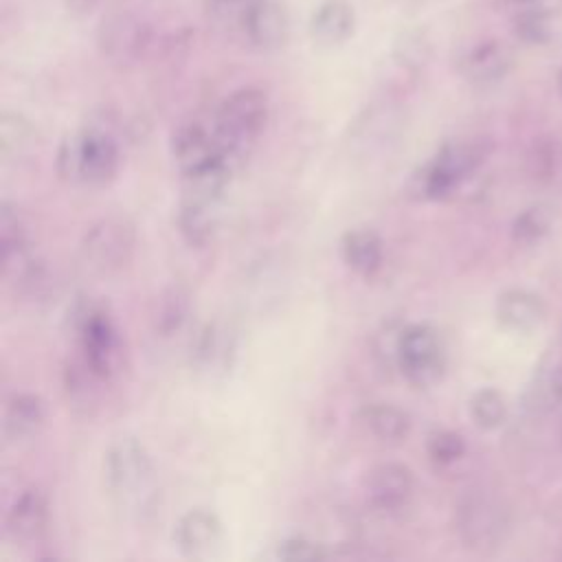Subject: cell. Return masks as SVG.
<instances>
[{
    "instance_id": "6da1fadb",
    "label": "cell",
    "mask_w": 562,
    "mask_h": 562,
    "mask_svg": "<svg viewBox=\"0 0 562 562\" xmlns=\"http://www.w3.org/2000/svg\"><path fill=\"white\" fill-rule=\"evenodd\" d=\"M268 97L259 88H239L231 92L215 112L213 130L217 149L233 165H239L241 158L250 151L257 136L263 132L268 121Z\"/></svg>"
},
{
    "instance_id": "7a4b0ae2",
    "label": "cell",
    "mask_w": 562,
    "mask_h": 562,
    "mask_svg": "<svg viewBox=\"0 0 562 562\" xmlns=\"http://www.w3.org/2000/svg\"><path fill=\"white\" fill-rule=\"evenodd\" d=\"M119 169V147L103 127H86L66 136L57 151V173L72 184L103 187Z\"/></svg>"
},
{
    "instance_id": "3957f363",
    "label": "cell",
    "mask_w": 562,
    "mask_h": 562,
    "mask_svg": "<svg viewBox=\"0 0 562 562\" xmlns=\"http://www.w3.org/2000/svg\"><path fill=\"white\" fill-rule=\"evenodd\" d=\"M151 459L134 437L116 439L105 452V479L110 492L123 505H138L151 490Z\"/></svg>"
},
{
    "instance_id": "277c9868",
    "label": "cell",
    "mask_w": 562,
    "mask_h": 562,
    "mask_svg": "<svg viewBox=\"0 0 562 562\" xmlns=\"http://www.w3.org/2000/svg\"><path fill=\"white\" fill-rule=\"evenodd\" d=\"M134 250L136 231L119 215L97 220L81 239V257L99 274H112L125 268L134 257Z\"/></svg>"
},
{
    "instance_id": "5b68a950",
    "label": "cell",
    "mask_w": 562,
    "mask_h": 562,
    "mask_svg": "<svg viewBox=\"0 0 562 562\" xmlns=\"http://www.w3.org/2000/svg\"><path fill=\"white\" fill-rule=\"evenodd\" d=\"M395 356L404 378L413 386H432L443 373V351L439 334L426 323H415L400 331Z\"/></svg>"
},
{
    "instance_id": "8992f818",
    "label": "cell",
    "mask_w": 562,
    "mask_h": 562,
    "mask_svg": "<svg viewBox=\"0 0 562 562\" xmlns=\"http://www.w3.org/2000/svg\"><path fill=\"white\" fill-rule=\"evenodd\" d=\"M151 44L147 22L132 11H110L97 29V46L101 55L116 66H132L140 61Z\"/></svg>"
},
{
    "instance_id": "52a82bcc",
    "label": "cell",
    "mask_w": 562,
    "mask_h": 562,
    "mask_svg": "<svg viewBox=\"0 0 562 562\" xmlns=\"http://www.w3.org/2000/svg\"><path fill=\"white\" fill-rule=\"evenodd\" d=\"M483 156L485 151L476 140L443 145L435 160L426 165L419 176H415V193L422 198H443L481 162Z\"/></svg>"
},
{
    "instance_id": "ba28073f",
    "label": "cell",
    "mask_w": 562,
    "mask_h": 562,
    "mask_svg": "<svg viewBox=\"0 0 562 562\" xmlns=\"http://www.w3.org/2000/svg\"><path fill=\"white\" fill-rule=\"evenodd\" d=\"M457 529L468 547L479 551L494 549L505 538L507 512L496 496L472 492L457 509Z\"/></svg>"
},
{
    "instance_id": "9c48e42d",
    "label": "cell",
    "mask_w": 562,
    "mask_h": 562,
    "mask_svg": "<svg viewBox=\"0 0 562 562\" xmlns=\"http://www.w3.org/2000/svg\"><path fill=\"white\" fill-rule=\"evenodd\" d=\"M83 362L101 378H110L119 364V338L112 318L101 307H88L79 318Z\"/></svg>"
},
{
    "instance_id": "30bf717a",
    "label": "cell",
    "mask_w": 562,
    "mask_h": 562,
    "mask_svg": "<svg viewBox=\"0 0 562 562\" xmlns=\"http://www.w3.org/2000/svg\"><path fill=\"white\" fill-rule=\"evenodd\" d=\"M241 35L259 50H277L290 40V13L279 0H252Z\"/></svg>"
},
{
    "instance_id": "8fae6325",
    "label": "cell",
    "mask_w": 562,
    "mask_h": 562,
    "mask_svg": "<svg viewBox=\"0 0 562 562\" xmlns=\"http://www.w3.org/2000/svg\"><path fill=\"white\" fill-rule=\"evenodd\" d=\"M413 472L402 463H380L367 474L364 481L369 503L384 512L404 507L413 496Z\"/></svg>"
},
{
    "instance_id": "7c38bea8",
    "label": "cell",
    "mask_w": 562,
    "mask_h": 562,
    "mask_svg": "<svg viewBox=\"0 0 562 562\" xmlns=\"http://www.w3.org/2000/svg\"><path fill=\"white\" fill-rule=\"evenodd\" d=\"M514 64L512 48L501 40H483L468 48L459 61V72L476 86L503 79Z\"/></svg>"
},
{
    "instance_id": "4fadbf2b",
    "label": "cell",
    "mask_w": 562,
    "mask_h": 562,
    "mask_svg": "<svg viewBox=\"0 0 562 562\" xmlns=\"http://www.w3.org/2000/svg\"><path fill=\"white\" fill-rule=\"evenodd\" d=\"M310 37L323 48L342 46L356 33V11L347 0H323L310 15Z\"/></svg>"
},
{
    "instance_id": "5bb4252c",
    "label": "cell",
    "mask_w": 562,
    "mask_h": 562,
    "mask_svg": "<svg viewBox=\"0 0 562 562\" xmlns=\"http://www.w3.org/2000/svg\"><path fill=\"white\" fill-rule=\"evenodd\" d=\"M171 149H173V158L182 173L193 171V169L202 167L204 162L213 160L215 156H220L213 125L209 127L200 121L182 123L173 134Z\"/></svg>"
},
{
    "instance_id": "9a60e30c",
    "label": "cell",
    "mask_w": 562,
    "mask_h": 562,
    "mask_svg": "<svg viewBox=\"0 0 562 562\" xmlns=\"http://www.w3.org/2000/svg\"><path fill=\"white\" fill-rule=\"evenodd\" d=\"M222 538V525L215 514L206 509L187 512L176 527V544L187 558L209 555Z\"/></svg>"
},
{
    "instance_id": "2e32d148",
    "label": "cell",
    "mask_w": 562,
    "mask_h": 562,
    "mask_svg": "<svg viewBox=\"0 0 562 562\" xmlns=\"http://www.w3.org/2000/svg\"><path fill=\"white\" fill-rule=\"evenodd\" d=\"M48 501L40 490L22 492L7 514V529L15 540H35L46 531Z\"/></svg>"
},
{
    "instance_id": "e0dca14e",
    "label": "cell",
    "mask_w": 562,
    "mask_h": 562,
    "mask_svg": "<svg viewBox=\"0 0 562 562\" xmlns=\"http://www.w3.org/2000/svg\"><path fill=\"white\" fill-rule=\"evenodd\" d=\"M496 316L503 327L512 331H533L544 321V305L540 296L527 290H507L498 296Z\"/></svg>"
},
{
    "instance_id": "ac0fdd59",
    "label": "cell",
    "mask_w": 562,
    "mask_h": 562,
    "mask_svg": "<svg viewBox=\"0 0 562 562\" xmlns=\"http://www.w3.org/2000/svg\"><path fill=\"white\" fill-rule=\"evenodd\" d=\"M217 220H220V200L182 195L178 224H180V233L189 244H195V246L206 244L217 228Z\"/></svg>"
},
{
    "instance_id": "d6986e66",
    "label": "cell",
    "mask_w": 562,
    "mask_h": 562,
    "mask_svg": "<svg viewBox=\"0 0 562 562\" xmlns=\"http://www.w3.org/2000/svg\"><path fill=\"white\" fill-rule=\"evenodd\" d=\"M342 257L353 272L362 277H371L382 266V241L369 228L349 231L342 237Z\"/></svg>"
},
{
    "instance_id": "ffe728a7",
    "label": "cell",
    "mask_w": 562,
    "mask_h": 562,
    "mask_svg": "<svg viewBox=\"0 0 562 562\" xmlns=\"http://www.w3.org/2000/svg\"><path fill=\"white\" fill-rule=\"evenodd\" d=\"M44 419H46V408H44L42 397L33 395V393H20L7 406L4 426L11 437L26 439V437H33L42 428Z\"/></svg>"
},
{
    "instance_id": "44dd1931",
    "label": "cell",
    "mask_w": 562,
    "mask_h": 562,
    "mask_svg": "<svg viewBox=\"0 0 562 562\" xmlns=\"http://www.w3.org/2000/svg\"><path fill=\"white\" fill-rule=\"evenodd\" d=\"M364 426L367 430L386 443H400L411 432V417L406 411L393 404H373L364 408Z\"/></svg>"
},
{
    "instance_id": "7402d4cb",
    "label": "cell",
    "mask_w": 562,
    "mask_h": 562,
    "mask_svg": "<svg viewBox=\"0 0 562 562\" xmlns=\"http://www.w3.org/2000/svg\"><path fill=\"white\" fill-rule=\"evenodd\" d=\"M37 143V132L29 119L4 110L0 114V154L4 160L29 154Z\"/></svg>"
},
{
    "instance_id": "603a6c76",
    "label": "cell",
    "mask_w": 562,
    "mask_h": 562,
    "mask_svg": "<svg viewBox=\"0 0 562 562\" xmlns=\"http://www.w3.org/2000/svg\"><path fill=\"white\" fill-rule=\"evenodd\" d=\"M512 33L518 42L527 46L547 44L553 35V15L540 2L522 7L512 20Z\"/></svg>"
},
{
    "instance_id": "cb8c5ba5",
    "label": "cell",
    "mask_w": 562,
    "mask_h": 562,
    "mask_svg": "<svg viewBox=\"0 0 562 562\" xmlns=\"http://www.w3.org/2000/svg\"><path fill=\"white\" fill-rule=\"evenodd\" d=\"M231 356H233L231 331L226 327H222L220 323L209 325L198 340V349H195L198 364L213 373V371L226 369V364L231 362Z\"/></svg>"
},
{
    "instance_id": "d4e9b609",
    "label": "cell",
    "mask_w": 562,
    "mask_h": 562,
    "mask_svg": "<svg viewBox=\"0 0 562 562\" xmlns=\"http://www.w3.org/2000/svg\"><path fill=\"white\" fill-rule=\"evenodd\" d=\"M391 57L402 70L417 72L430 57V42L426 33L419 29L402 31L393 42Z\"/></svg>"
},
{
    "instance_id": "484cf974",
    "label": "cell",
    "mask_w": 562,
    "mask_h": 562,
    "mask_svg": "<svg viewBox=\"0 0 562 562\" xmlns=\"http://www.w3.org/2000/svg\"><path fill=\"white\" fill-rule=\"evenodd\" d=\"M529 402L538 411H553L562 404V364H542L529 389Z\"/></svg>"
},
{
    "instance_id": "4316f807",
    "label": "cell",
    "mask_w": 562,
    "mask_h": 562,
    "mask_svg": "<svg viewBox=\"0 0 562 562\" xmlns=\"http://www.w3.org/2000/svg\"><path fill=\"white\" fill-rule=\"evenodd\" d=\"M553 209L549 204H536L525 209L512 226V235L518 244H533L538 241L542 235L549 233L551 224H553Z\"/></svg>"
},
{
    "instance_id": "83f0119b",
    "label": "cell",
    "mask_w": 562,
    "mask_h": 562,
    "mask_svg": "<svg viewBox=\"0 0 562 562\" xmlns=\"http://www.w3.org/2000/svg\"><path fill=\"white\" fill-rule=\"evenodd\" d=\"M529 171L540 182H555L562 178V143L555 138L540 140L529 154Z\"/></svg>"
},
{
    "instance_id": "f1b7e54d",
    "label": "cell",
    "mask_w": 562,
    "mask_h": 562,
    "mask_svg": "<svg viewBox=\"0 0 562 562\" xmlns=\"http://www.w3.org/2000/svg\"><path fill=\"white\" fill-rule=\"evenodd\" d=\"M470 415L476 422V426H481L485 430L498 428L507 415L505 397L494 389H481L470 400Z\"/></svg>"
},
{
    "instance_id": "f546056e",
    "label": "cell",
    "mask_w": 562,
    "mask_h": 562,
    "mask_svg": "<svg viewBox=\"0 0 562 562\" xmlns=\"http://www.w3.org/2000/svg\"><path fill=\"white\" fill-rule=\"evenodd\" d=\"M187 307H189V301L182 290L173 288V290L165 292L160 296V305L156 312V329L162 334H171L173 329H178L180 323L184 321Z\"/></svg>"
},
{
    "instance_id": "4dcf8cb0",
    "label": "cell",
    "mask_w": 562,
    "mask_h": 562,
    "mask_svg": "<svg viewBox=\"0 0 562 562\" xmlns=\"http://www.w3.org/2000/svg\"><path fill=\"white\" fill-rule=\"evenodd\" d=\"M426 450H428V457H430L435 463L448 465V463H454L457 459L463 457L465 443H463L461 435H457V432H452V430H439V432H432V435L428 437Z\"/></svg>"
},
{
    "instance_id": "1f68e13d",
    "label": "cell",
    "mask_w": 562,
    "mask_h": 562,
    "mask_svg": "<svg viewBox=\"0 0 562 562\" xmlns=\"http://www.w3.org/2000/svg\"><path fill=\"white\" fill-rule=\"evenodd\" d=\"M250 4L252 0H206V13L215 24L239 31Z\"/></svg>"
},
{
    "instance_id": "d6a6232c",
    "label": "cell",
    "mask_w": 562,
    "mask_h": 562,
    "mask_svg": "<svg viewBox=\"0 0 562 562\" xmlns=\"http://www.w3.org/2000/svg\"><path fill=\"white\" fill-rule=\"evenodd\" d=\"M277 558L290 560V562H310V560H321L323 551H321L318 544L294 536V538H288L279 544Z\"/></svg>"
},
{
    "instance_id": "836d02e7",
    "label": "cell",
    "mask_w": 562,
    "mask_h": 562,
    "mask_svg": "<svg viewBox=\"0 0 562 562\" xmlns=\"http://www.w3.org/2000/svg\"><path fill=\"white\" fill-rule=\"evenodd\" d=\"M97 4H99V0H64L66 11H68L70 15H77V18L88 15Z\"/></svg>"
},
{
    "instance_id": "e575fe53",
    "label": "cell",
    "mask_w": 562,
    "mask_h": 562,
    "mask_svg": "<svg viewBox=\"0 0 562 562\" xmlns=\"http://www.w3.org/2000/svg\"><path fill=\"white\" fill-rule=\"evenodd\" d=\"M503 4H509V7H516V9H522V7H529V4H538L540 0H501Z\"/></svg>"
},
{
    "instance_id": "d590c367",
    "label": "cell",
    "mask_w": 562,
    "mask_h": 562,
    "mask_svg": "<svg viewBox=\"0 0 562 562\" xmlns=\"http://www.w3.org/2000/svg\"><path fill=\"white\" fill-rule=\"evenodd\" d=\"M558 86H560V94H562V70H560V77H558Z\"/></svg>"
},
{
    "instance_id": "8d00e7d4",
    "label": "cell",
    "mask_w": 562,
    "mask_h": 562,
    "mask_svg": "<svg viewBox=\"0 0 562 562\" xmlns=\"http://www.w3.org/2000/svg\"><path fill=\"white\" fill-rule=\"evenodd\" d=\"M395 2H400V4H413V0H395Z\"/></svg>"
}]
</instances>
